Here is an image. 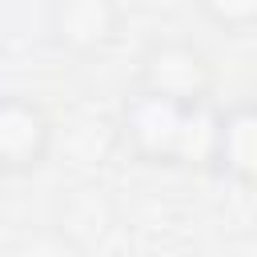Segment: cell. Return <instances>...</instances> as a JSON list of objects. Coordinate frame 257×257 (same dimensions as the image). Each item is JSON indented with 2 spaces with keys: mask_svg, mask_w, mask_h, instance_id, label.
Here are the masks:
<instances>
[{
  "mask_svg": "<svg viewBox=\"0 0 257 257\" xmlns=\"http://www.w3.org/2000/svg\"><path fill=\"white\" fill-rule=\"evenodd\" d=\"M209 104H177L133 88L120 104L116 133L141 165H205Z\"/></svg>",
  "mask_w": 257,
  "mask_h": 257,
  "instance_id": "obj_1",
  "label": "cell"
},
{
  "mask_svg": "<svg viewBox=\"0 0 257 257\" xmlns=\"http://www.w3.org/2000/svg\"><path fill=\"white\" fill-rule=\"evenodd\" d=\"M213 60L193 40H153L137 60V88L177 100V104H209L213 100Z\"/></svg>",
  "mask_w": 257,
  "mask_h": 257,
  "instance_id": "obj_2",
  "label": "cell"
},
{
  "mask_svg": "<svg viewBox=\"0 0 257 257\" xmlns=\"http://www.w3.org/2000/svg\"><path fill=\"white\" fill-rule=\"evenodd\" d=\"M124 32L120 0H52L48 36L72 60H100Z\"/></svg>",
  "mask_w": 257,
  "mask_h": 257,
  "instance_id": "obj_3",
  "label": "cell"
},
{
  "mask_svg": "<svg viewBox=\"0 0 257 257\" xmlns=\"http://www.w3.org/2000/svg\"><path fill=\"white\" fill-rule=\"evenodd\" d=\"M52 153V116L40 100L8 92L0 96V177L36 173Z\"/></svg>",
  "mask_w": 257,
  "mask_h": 257,
  "instance_id": "obj_4",
  "label": "cell"
},
{
  "mask_svg": "<svg viewBox=\"0 0 257 257\" xmlns=\"http://www.w3.org/2000/svg\"><path fill=\"white\" fill-rule=\"evenodd\" d=\"M205 169H213L221 181H233L241 189L253 185L257 173V112L249 100L213 108L209 137H205Z\"/></svg>",
  "mask_w": 257,
  "mask_h": 257,
  "instance_id": "obj_5",
  "label": "cell"
},
{
  "mask_svg": "<svg viewBox=\"0 0 257 257\" xmlns=\"http://www.w3.org/2000/svg\"><path fill=\"white\" fill-rule=\"evenodd\" d=\"M201 16L225 32H249L257 24V0H197Z\"/></svg>",
  "mask_w": 257,
  "mask_h": 257,
  "instance_id": "obj_6",
  "label": "cell"
},
{
  "mask_svg": "<svg viewBox=\"0 0 257 257\" xmlns=\"http://www.w3.org/2000/svg\"><path fill=\"white\" fill-rule=\"evenodd\" d=\"M16 257H80V253L64 233H32V237H24Z\"/></svg>",
  "mask_w": 257,
  "mask_h": 257,
  "instance_id": "obj_7",
  "label": "cell"
}]
</instances>
